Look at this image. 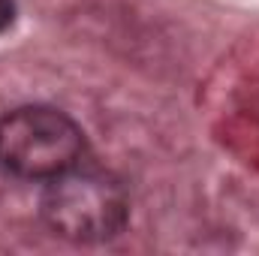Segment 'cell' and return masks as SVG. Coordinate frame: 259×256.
<instances>
[{"label":"cell","mask_w":259,"mask_h":256,"mask_svg":"<svg viewBox=\"0 0 259 256\" xmlns=\"http://www.w3.org/2000/svg\"><path fill=\"white\" fill-rule=\"evenodd\" d=\"M39 214L46 226L66 241L100 244L124 232L130 202L112 175L72 166L49 181L39 199Z\"/></svg>","instance_id":"cell-1"},{"label":"cell","mask_w":259,"mask_h":256,"mask_svg":"<svg viewBox=\"0 0 259 256\" xmlns=\"http://www.w3.org/2000/svg\"><path fill=\"white\" fill-rule=\"evenodd\" d=\"M15 21V0H0V33L9 30Z\"/></svg>","instance_id":"cell-3"},{"label":"cell","mask_w":259,"mask_h":256,"mask_svg":"<svg viewBox=\"0 0 259 256\" xmlns=\"http://www.w3.org/2000/svg\"><path fill=\"white\" fill-rule=\"evenodd\" d=\"M84 133L61 109L21 106L0 118V169L24 181H52L81 163Z\"/></svg>","instance_id":"cell-2"}]
</instances>
